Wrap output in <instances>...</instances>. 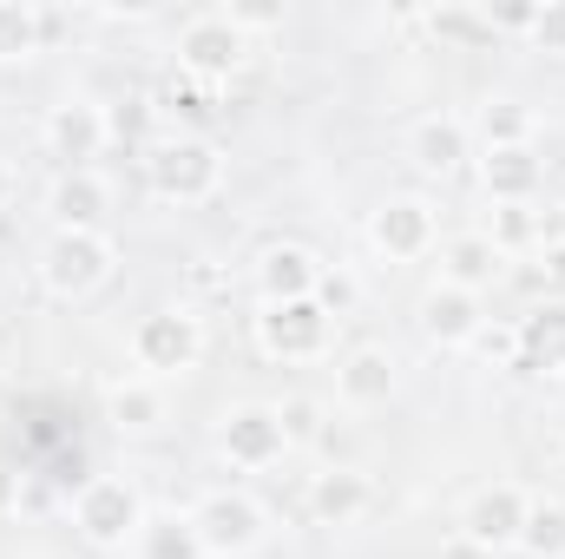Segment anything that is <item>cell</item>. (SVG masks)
<instances>
[{"instance_id": "obj_1", "label": "cell", "mask_w": 565, "mask_h": 559, "mask_svg": "<svg viewBox=\"0 0 565 559\" xmlns=\"http://www.w3.org/2000/svg\"><path fill=\"white\" fill-rule=\"evenodd\" d=\"M224 178H231V158H224V145L211 139V133H164V139H151L139 151L145 198L164 204V211L211 204L224 191Z\"/></svg>"}, {"instance_id": "obj_2", "label": "cell", "mask_w": 565, "mask_h": 559, "mask_svg": "<svg viewBox=\"0 0 565 559\" xmlns=\"http://www.w3.org/2000/svg\"><path fill=\"white\" fill-rule=\"evenodd\" d=\"M145 520H151V500H145V487L132 474H93L73 494V534L99 559H119L126 547H139Z\"/></svg>"}, {"instance_id": "obj_3", "label": "cell", "mask_w": 565, "mask_h": 559, "mask_svg": "<svg viewBox=\"0 0 565 559\" xmlns=\"http://www.w3.org/2000/svg\"><path fill=\"white\" fill-rule=\"evenodd\" d=\"M119 277V238L113 231H53L33 257V283L53 303H93Z\"/></svg>"}, {"instance_id": "obj_4", "label": "cell", "mask_w": 565, "mask_h": 559, "mask_svg": "<svg viewBox=\"0 0 565 559\" xmlns=\"http://www.w3.org/2000/svg\"><path fill=\"white\" fill-rule=\"evenodd\" d=\"M126 349H132L145 382H178V376H191L204 362V316L191 303H158L132 323Z\"/></svg>"}, {"instance_id": "obj_5", "label": "cell", "mask_w": 565, "mask_h": 559, "mask_svg": "<svg viewBox=\"0 0 565 559\" xmlns=\"http://www.w3.org/2000/svg\"><path fill=\"white\" fill-rule=\"evenodd\" d=\"M184 520H191L204 559H250V553H264V540H270V514H264V500L244 494V487H211V494H198Z\"/></svg>"}, {"instance_id": "obj_6", "label": "cell", "mask_w": 565, "mask_h": 559, "mask_svg": "<svg viewBox=\"0 0 565 559\" xmlns=\"http://www.w3.org/2000/svg\"><path fill=\"white\" fill-rule=\"evenodd\" d=\"M250 342L264 362H322L335 349V316L302 296V303H264L250 316Z\"/></svg>"}, {"instance_id": "obj_7", "label": "cell", "mask_w": 565, "mask_h": 559, "mask_svg": "<svg viewBox=\"0 0 565 559\" xmlns=\"http://www.w3.org/2000/svg\"><path fill=\"white\" fill-rule=\"evenodd\" d=\"M171 53H178V73H191V80H204V86H224V80H237V73L250 66V33H244L224 7H204V13H191V20L178 27Z\"/></svg>"}, {"instance_id": "obj_8", "label": "cell", "mask_w": 565, "mask_h": 559, "mask_svg": "<svg viewBox=\"0 0 565 559\" xmlns=\"http://www.w3.org/2000/svg\"><path fill=\"white\" fill-rule=\"evenodd\" d=\"M369 251L382 264H422L440 251V211L422 191H388L375 211H369Z\"/></svg>"}, {"instance_id": "obj_9", "label": "cell", "mask_w": 565, "mask_h": 559, "mask_svg": "<svg viewBox=\"0 0 565 559\" xmlns=\"http://www.w3.org/2000/svg\"><path fill=\"white\" fill-rule=\"evenodd\" d=\"M106 145H113V119H106L99 99L66 93V99L46 106V119H40V151L60 158V171H93V158H106Z\"/></svg>"}, {"instance_id": "obj_10", "label": "cell", "mask_w": 565, "mask_h": 559, "mask_svg": "<svg viewBox=\"0 0 565 559\" xmlns=\"http://www.w3.org/2000/svg\"><path fill=\"white\" fill-rule=\"evenodd\" d=\"M217 454L244 474H264L289 454V434H282V415L277 402H231L217 415Z\"/></svg>"}, {"instance_id": "obj_11", "label": "cell", "mask_w": 565, "mask_h": 559, "mask_svg": "<svg viewBox=\"0 0 565 559\" xmlns=\"http://www.w3.org/2000/svg\"><path fill=\"white\" fill-rule=\"evenodd\" d=\"M526 487L520 481H487V487H473L467 500H460V540L467 547H480V553H513V540H520V520H526Z\"/></svg>"}, {"instance_id": "obj_12", "label": "cell", "mask_w": 565, "mask_h": 559, "mask_svg": "<svg viewBox=\"0 0 565 559\" xmlns=\"http://www.w3.org/2000/svg\"><path fill=\"white\" fill-rule=\"evenodd\" d=\"M402 389V362L388 342H355L335 356V402L349 415H369V409H388Z\"/></svg>"}, {"instance_id": "obj_13", "label": "cell", "mask_w": 565, "mask_h": 559, "mask_svg": "<svg viewBox=\"0 0 565 559\" xmlns=\"http://www.w3.org/2000/svg\"><path fill=\"white\" fill-rule=\"evenodd\" d=\"M402 158H408L422 178L447 184V178H460L467 158H473V126H467L460 113H422V119L402 133Z\"/></svg>"}, {"instance_id": "obj_14", "label": "cell", "mask_w": 565, "mask_h": 559, "mask_svg": "<svg viewBox=\"0 0 565 559\" xmlns=\"http://www.w3.org/2000/svg\"><path fill=\"white\" fill-rule=\"evenodd\" d=\"M322 271H329V264H322L309 244H296V238L264 244V251L250 257V289H257V309H264V303H302V296H316Z\"/></svg>"}, {"instance_id": "obj_15", "label": "cell", "mask_w": 565, "mask_h": 559, "mask_svg": "<svg viewBox=\"0 0 565 559\" xmlns=\"http://www.w3.org/2000/svg\"><path fill=\"white\" fill-rule=\"evenodd\" d=\"M415 329H422L427 349H440V356H454V349H473V336L487 329V316H480V296H467V289H454V283H427L422 303H415Z\"/></svg>"}, {"instance_id": "obj_16", "label": "cell", "mask_w": 565, "mask_h": 559, "mask_svg": "<svg viewBox=\"0 0 565 559\" xmlns=\"http://www.w3.org/2000/svg\"><path fill=\"white\" fill-rule=\"evenodd\" d=\"M46 224L53 231H106V211H113V178L93 165V171H53L46 198H40Z\"/></svg>"}, {"instance_id": "obj_17", "label": "cell", "mask_w": 565, "mask_h": 559, "mask_svg": "<svg viewBox=\"0 0 565 559\" xmlns=\"http://www.w3.org/2000/svg\"><path fill=\"white\" fill-rule=\"evenodd\" d=\"M540 184H546L540 145L480 151V198H487V204H540Z\"/></svg>"}, {"instance_id": "obj_18", "label": "cell", "mask_w": 565, "mask_h": 559, "mask_svg": "<svg viewBox=\"0 0 565 559\" xmlns=\"http://www.w3.org/2000/svg\"><path fill=\"white\" fill-rule=\"evenodd\" d=\"M164 421H171V395H164V382H145V376H119V382H106V428H113V434L145 441V434H158Z\"/></svg>"}, {"instance_id": "obj_19", "label": "cell", "mask_w": 565, "mask_h": 559, "mask_svg": "<svg viewBox=\"0 0 565 559\" xmlns=\"http://www.w3.org/2000/svg\"><path fill=\"white\" fill-rule=\"evenodd\" d=\"M520 369L526 376H565V296H540L520 323Z\"/></svg>"}, {"instance_id": "obj_20", "label": "cell", "mask_w": 565, "mask_h": 559, "mask_svg": "<svg viewBox=\"0 0 565 559\" xmlns=\"http://www.w3.org/2000/svg\"><path fill=\"white\" fill-rule=\"evenodd\" d=\"M369 507H375V487L362 467H329L309 481V520L316 527H355Z\"/></svg>"}, {"instance_id": "obj_21", "label": "cell", "mask_w": 565, "mask_h": 559, "mask_svg": "<svg viewBox=\"0 0 565 559\" xmlns=\"http://www.w3.org/2000/svg\"><path fill=\"white\" fill-rule=\"evenodd\" d=\"M500 277H507V257H500L480 231H454V238L440 244V283H454V289H467V296H487Z\"/></svg>"}, {"instance_id": "obj_22", "label": "cell", "mask_w": 565, "mask_h": 559, "mask_svg": "<svg viewBox=\"0 0 565 559\" xmlns=\"http://www.w3.org/2000/svg\"><path fill=\"white\" fill-rule=\"evenodd\" d=\"M53 27H60V13H46V7H33V0H0V66L40 60Z\"/></svg>"}, {"instance_id": "obj_23", "label": "cell", "mask_w": 565, "mask_h": 559, "mask_svg": "<svg viewBox=\"0 0 565 559\" xmlns=\"http://www.w3.org/2000/svg\"><path fill=\"white\" fill-rule=\"evenodd\" d=\"M500 257H520V251H540L553 231H546V211L540 204H487V218L473 224Z\"/></svg>"}, {"instance_id": "obj_24", "label": "cell", "mask_w": 565, "mask_h": 559, "mask_svg": "<svg viewBox=\"0 0 565 559\" xmlns=\"http://www.w3.org/2000/svg\"><path fill=\"white\" fill-rule=\"evenodd\" d=\"M467 126H473V145H480V151H507V145L540 139V119H533V106H520V99H487Z\"/></svg>"}, {"instance_id": "obj_25", "label": "cell", "mask_w": 565, "mask_h": 559, "mask_svg": "<svg viewBox=\"0 0 565 559\" xmlns=\"http://www.w3.org/2000/svg\"><path fill=\"white\" fill-rule=\"evenodd\" d=\"M520 559H565V500L559 494H533L526 500V520H520Z\"/></svg>"}, {"instance_id": "obj_26", "label": "cell", "mask_w": 565, "mask_h": 559, "mask_svg": "<svg viewBox=\"0 0 565 559\" xmlns=\"http://www.w3.org/2000/svg\"><path fill=\"white\" fill-rule=\"evenodd\" d=\"M211 93H217V86H204V80H191V73H171V80L158 86V113L178 119V133H191V126H204V119L217 113Z\"/></svg>"}, {"instance_id": "obj_27", "label": "cell", "mask_w": 565, "mask_h": 559, "mask_svg": "<svg viewBox=\"0 0 565 559\" xmlns=\"http://www.w3.org/2000/svg\"><path fill=\"white\" fill-rule=\"evenodd\" d=\"M422 20H427V33L447 40V46H487V40H500L493 13H480V7H427Z\"/></svg>"}, {"instance_id": "obj_28", "label": "cell", "mask_w": 565, "mask_h": 559, "mask_svg": "<svg viewBox=\"0 0 565 559\" xmlns=\"http://www.w3.org/2000/svg\"><path fill=\"white\" fill-rule=\"evenodd\" d=\"M139 553L145 559H204V547H198V534H191L184 514H151L139 534Z\"/></svg>"}, {"instance_id": "obj_29", "label": "cell", "mask_w": 565, "mask_h": 559, "mask_svg": "<svg viewBox=\"0 0 565 559\" xmlns=\"http://www.w3.org/2000/svg\"><path fill=\"white\" fill-rule=\"evenodd\" d=\"M526 46L546 53V60H565V0L533 7V20H526Z\"/></svg>"}, {"instance_id": "obj_30", "label": "cell", "mask_w": 565, "mask_h": 559, "mask_svg": "<svg viewBox=\"0 0 565 559\" xmlns=\"http://www.w3.org/2000/svg\"><path fill=\"white\" fill-rule=\"evenodd\" d=\"M473 356L493 362V369H520V336H513V323H487V329L473 336Z\"/></svg>"}, {"instance_id": "obj_31", "label": "cell", "mask_w": 565, "mask_h": 559, "mask_svg": "<svg viewBox=\"0 0 565 559\" xmlns=\"http://www.w3.org/2000/svg\"><path fill=\"white\" fill-rule=\"evenodd\" d=\"M277 415H282V434H289V447L322 434V402H316V395H289V402H277Z\"/></svg>"}, {"instance_id": "obj_32", "label": "cell", "mask_w": 565, "mask_h": 559, "mask_svg": "<svg viewBox=\"0 0 565 559\" xmlns=\"http://www.w3.org/2000/svg\"><path fill=\"white\" fill-rule=\"evenodd\" d=\"M316 303L342 323V316H355V303H362V283L349 277V271H322V283H316Z\"/></svg>"}, {"instance_id": "obj_33", "label": "cell", "mask_w": 565, "mask_h": 559, "mask_svg": "<svg viewBox=\"0 0 565 559\" xmlns=\"http://www.w3.org/2000/svg\"><path fill=\"white\" fill-rule=\"evenodd\" d=\"M533 257H540V283H546V296H565V238H546Z\"/></svg>"}, {"instance_id": "obj_34", "label": "cell", "mask_w": 565, "mask_h": 559, "mask_svg": "<svg viewBox=\"0 0 565 559\" xmlns=\"http://www.w3.org/2000/svg\"><path fill=\"white\" fill-rule=\"evenodd\" d=\"M224 13H231L244 33H277L282 27V7H224Z\"/></svg>"}, {"instance_id": "obj_35", "label": "cell", "mask_w": 565, "mask_h": 559, "mask_svg": "<svg viewBox=\"0 0 565 559\" xmlns=\"http://www.w3.org/2000/svg\"><path fill=\"white\" fill-rule=\"evenodd\" d=\"M13 198H20V171H13V158L0 151V211H7Z\"/></svg>"}, {"instance_id": "obj_36", "label": "cell", "mask_w": 565, "mask_h": 559, "mask_svg": "<svg viewBox=\"0 0 565 559\" xmlns=\"http://www.w3.org/2000/svg\"><path fill=\"white\" fill-rule=\"evenodd\" d=\"M440 559H487V553H480V547H467V540H454V547H447Z\"/></svg>"}, {"instance_id": "obj_37", "label": "cell", "mask_w": 565, "mask_h": 559, "mask_svg": "<svg viewBox=\"0 0 565 559\" xmlns=\"http://www.w3.org/2000/svg\"><path fill=\"white\" fill-rule=\"evenodd\" d=\"M0 500H7V481H0Z\"/></svg>"}]
</instances>
